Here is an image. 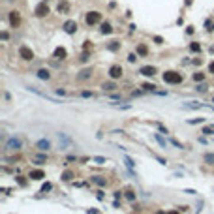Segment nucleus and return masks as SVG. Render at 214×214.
Masks as SVG:
<instances>
[{
  "instance_id": "nucleus-30",
  "label": "nucleus",
  "mask_w": 214,
  "mask_h": 214,
  "mask_svg": "<svg viewBox=\"0 0 214 214\" xmlns=\"http://www.w3.org/2000/svg\"><path fill=\"white\" fill-rule=\"evenodd\" d=\"M118 47H120V45H118V42H111L109 45H107V49H111V51H116Z\"/></svg>"
},
{
  "instance_id": "nucleus-14",
  "label": "nucleus",
  "mask_w": 214,
  "mask_h": 214,
  "mask_svg": "<svg viewBox=\"0 0 214 214\" xmlns=\"http://www.w3.org/2000/svg\"><path fill=\"white\" fill-rule=\"evenodd\" d=\"M34 162H36V164H39V165H42V164H47V154H45V152H42V154H36L34 156Z\"/></svg>"
},
{
  "instance_id": "nucleus-6",
  "label": "nucleus",
  "mask_w": 214,
  "mask_h": 214,
  "mask_svg": "<svg viewBox=\"0 0 214 214\" xmlns=\"http://www.w3.org/2000/svg\"><path fill=\"white\" fill-rule=\"evenodd\" d=\"M57 135H58V141H60V150H66V149H68V146L71 145V143H73L66 134H62V131H58Z\"/></svg>"
},
{
  "instance_id": "nucleus-17",
  "label": "nucleus",
  "mask_w": 214,
  "mask_h": 214,
  "mask_svg": "<svg viewBox=\"0 0 214 214\" xmlns=\"http://www.w3.org/2000/svg\"><path fill=\"white\" fill-rule=\"evenodd\" d=\"M55 57H57V58H60V60H64V58H66V49H62V47L55 49Z\"/></svg>"
},
{
  "instance_id": "nucleus-42",
  "label": "nucleus",
  "mask_w": 214,
  "mask_h": 214,
  "mask_svg": "<svg viewBox=\"0 0 214 214\" xmlns=\"http://www.w3.org/2000/svg\"><path fill=\"white\" fill-rule=\"evenodd\" d=\"M81 96H83V98H92V92H83Z\"/></svg>"
},
{
  "instance_id": "nucleus-25",
  "label": "nucleus",
  "mask_w": 214,
  "mask_h": 214,
  "mask_svg": "<svg viewBox=\"0 0 214 214\" xmlns=\"http://www.w3.org/2000/svg\"><path fill=\"white\" fill-rule=\"evenodd\" d=\"M205 162H207V164H214V154H210V152H207V154H205Z\"/></svg>"
},
{
  "instance_id": "nucleus-36",
  "label": "nucleus",
  "mask_w": 214,
  "mask_h": 214,
  "mask_svg": "<svg viewBox=\"0 0 214 214\" xmlns=\"http://www.w3.org/2000/svg\"><path fill=\"white\" fill-rule=\"evenodd\" d=\"M158 130H160V134H169L167 128H165V126H162V124H158Z\"/></svg>"
},
{
  "instance_id": "nucleus-31",
  "label": "nucleus",
  "mask_w": 214,
  "mask_h": 214,
  "mask_svg": "<svg viewBox=\"0 0 214 214\" xmlns=\"http://www.w3.org/2000/svg\"><path fill=\"white\" fill-rule=\"evenodd\" d=\"M203 122H205V118H190L188 124H203Z\"/></svg>"
},
{
  "instance_id": "nucleus-7",
  "label": "nucleus",
  "mask_w": 214,
  "mask_h": 214,
  "mask_svg": "<svg viewBox=\"0 0 214 214\" xmlns=\"http://www.w3.org/2000/svg\"><path fill=\"white\" fill-rule=\"evenodd\" d=\"M8 19H9V24H11L13 28H17L19 24H21V15H19V11H9Z\"/></svg>"
},
{
  "instance_id": "nucleus-8",
  "label": "nucleus",
  "mask_w": 214,
  "mask_h": 214,
  "mask_svg": "<svg viewBox=\"0 0 214 214\" xmlns=\"http://www.w3.org/2000/svg\"><path fill=\"white\" fill-rule=\"evenodd\" d=\"M28 178H32V180H42V178H45V171L43 169H32L28 173Z\"/></svg>"
},
{
  "instance_id": "nucleus-11",
  "label": "nucleus",
  "mask_w": 214,
  "mask_h": 214,
  "mask_svg": "<svg viewBox=\"0 0 214 214\" xmlns=\"http://www.w3.org/2000/svg\"><path fill=\"white\" fill-rule=\"evenodd\" d=\"M139 73L141 75H146V77H152V75L156 73V68H154V66H143V68L139 70Z\"/></svg>"
},
{
  "instance_id": "nucleus-45",
  "label": "nucleus",
  "mask_w": 214,
  "mask_h": 214,
  "mask_svg": "<svg viewBox=\"0 0 214 214\" xmlns=\"http://www.w3.org/2000/svg\"><path fill=\"white\" fill-rule=\"evenodd\" d=\"M86 214H100L98 210H92V208H88V210H86Z\"/></svg>"
},
{
  "instance_id": "nucleus-38",
  "label": "nucleus",
  "mask_w": 214,
  "mask_h": 214,
  "mask_svg": "<svg viewBox=\"0 0 214 214\" xmlns=\"http://www.w3.org/2000/svg\"><path fill=\"white\" fill-rule=\"evenodd\" d=\"M195 88H197V92H205V90H207V85H199V86H195Z\"/></svg>"
},
{
  "instance_id": "nucleus-44",
  "label": "nucleus",
  "mask_w": 214,
  "mask_h": 214,
  "mask_svg": "<svg viewBox=\"0 0 214 214\" xmlns=\"http://www.w3.org/2000/svg\"><path fill=\"white\" fill-rule=\"evenodd\" d=\"M122 197V192H115V199H120Z\"/></svg>"
},
{
  "instance_id": "nucleus-29",
  "label": "nucleus",
  "mask_w": 214,
  "mask_h": 214,
  "mask_svg": "<svg viewBox=\"0 0 214 214\" xmlns=\"http://www.w3.org/2000/svg\"><path fill=\"white\" fill-rule=\"evenodd\" d=\"M143 88H145V90H150V92H154V90H156V86L152 85V83H145V85H143Z\"/></svg>"
},
{
  "instance_id": "nucleus-12",
  "label": "nucleus",
  "mask_w": 214,
  "mask_h": 214,
  "mask_svg": "<svg viewBox=\"0 0 214 214\" xmlns=\"http://www.w3.org/2000/svg\"><path fill=\"white\" fill-rule=\"evenodd\" d=\"M47 13H49V8H47L45 2H42L38 8H36V15H38V17H43V15H47Z\"/></svg>"
},
{
  "instance_id": "nucleus-18",
  "label": "nucleus",
  "mask_w": 214,
  "mask_h": 214,
  "mask_svg": "<svg viewBox=\"0 0 214 214\" xmlns=\"http://www.w3.org/2000/svg\"><path fill=\"white\" fill-rule=\"evenodd\" d=\"M101 34H111V32H113V28H111V24L109 23H101Z\"/></svg>"
},
{
  "instance_id": "nucleus-16",
  "label": "nucleus",
  "mask_w": 214,
  "mask_h": 214,
  "mask_svg": "<svg viewBox=\"0 0 214 214\" xmlns=\"http://www.w3.org/2000/svg\"><path fill=\"white\" fill-rule=\"evenodd\" d=\"M154 139L158 141V145H160L162 149H167V141L164 139V137H162V134H154Z\"/></svg>"
},
{
  "instance_id": "nucleus-20",
  "label": "nucleus",
  "mask_w": 214,
  "mask_h": 214,
  "mask_svg": "<svg viewBox=\"0 0 214 214\" xmlns=\"http://www.w3.org/2000/svg\"><path fill=\"white\" fill-rule=\"evenodd\" d=\"M92 180H94L98 186H101V188H103V186H107V180H105L103 177H92Z\"/></svg>"
},
{
  "instance_id": "nucleus-5",
  "label": "nucleus",
  "mask_w": 214,
  "mask_h": 214,
  "mask_svg": "<svg viewBox=\"0 0 214 214\" xmlns=\"http://www.w3.org/2000/svg\"><path fill=\"white\" fill-rule=\"evenodd\" d=\"M19 57H21L23 60H32L34 58V53H32V49H30V47L23 45V47H19Z\"/></svg>"
},
{
  "instance_id": "nucleus-19",
  "label": "nucleus",
  "mask_w": 214,
  "mask_h": 214,
  "mask_svg": "<svg viewBox=\"0 0 214 214\" xmlns=\"http://www.w3.org/2000/svg\"><path fill=\"white\" fill-rule=\"evenodd\" d=\"M124 164H126V167H128L130 171H131V169H134V167H135V162L131 160L130 156H124Z\"/></svg>"
},
{
  "instance_id": "nucleus-3",
  "label": "nucleus",
  "mask_w": 214,
  "mask_h": 214,
  "mask_svg": "<svg viewBox=\"0 0 214 214\" xmlns=\"http://www.w3.org/2000/svg\"><path fill=\"white\" fill-rule=\"evenodd\" d=\"M100 19H101V13L100 11H88L86 13V24H90V27H92V24H96V23H100Z\"/></svg>"
},
{
  "instance_id": "nucleus-46",
  "label": "nucleus",
  "mask_w": 214,
  "mask_h": 214,
  "mask_svg": "<svg viewBox=\"0 0 214 214\" xmlns=\"http://www.w3.org/2000/svg\"><path fill=\"white\" fill-rule=\"evenodd\" d=\"M208 71H210V73H214V62H212L210 66H208Z\"/></svg>"
},
{
  "instance_id": "nucleus-33",
  "label": "nucleus",
  "mask_w": 214,
  "mask_h": 214,
  "mask_svg": "<svg viewBox=\"0 0 214 214\" xmlns=\"http://www.w3.org/2000/svg\"><path fill=\"white\" fill-rule=\"evenodd\" d=\"M137 53H139V55H143V57H145V55L149 53V51H146V47H145V45H139V47H137Z\"/></svg>"
},
{
  "instance_id": "nucleus-43",
  "label": "nucleus",
  "mask_w": 214,
  "mask_h": 214,
  "mask_svg": "<svg viewBox=\"0 0 214 214\" xmlns=\"http://www.w3.org/2000/svg\"><path fill=\"white\" fill-rule=\"evenodd\" d=\"M57 94H58V96H64V94H66V90H62V88H57Z\"/></svg>"
},
{
  "instance_id": "nucleus-1",
  "label": "nucleus",
  "mask_w": 214,
  "mask_h": 214,
  "mask_svg": "<svg viewBox=\"0 0 214 214\" xmlns=\"http://www.w3.org/2000/svg\"><path fill=\"white\" fill-rule=\"evenodd\" d=\"M164 81H165V83H169V85H178V83H182V75L177 73V71H165V73H164Z\"/></svg>"
},
{
  "instance_id": "nucleus-24",
  "label": "nucleus",
  "mask_w": 214,
  "mask_h": 214,
  "mask_svg": "<svg viewBox=\"0 0 214 214\" xmlns=\"http://www.w3.org/2000/svg\"><path fill=\"white\" fill-rule=\"evenodd\" d=\"M184 107H188V109H199L201 103H197V101H188V103H186Z\"/></svg>"
},
{
  "instance_id": "nucleus-37",
  "label": "nucleus",
  "mask_w": 214,
  "mask_h": 214,
  "mask_svg": "<svg viewBox=\"0 0 214 214\" xmlns=\"http://www.w3.org/2000/svg\"><path fill=\"white\" fill-rule=\"evenodd\" d=\"M190 47H192V51H195V53H197V51H201V47H199V43H192Z\"/></svg>"
},
{
  "instance_id": "nucleus-21",
  "label": "nucleus",
  "mask_w": 214,
  "mask_h": 214,
  "mask_svg": "<svg viewBox=\"0 0 214 214\" xmlns=\"http://www.w3.org/2000/svg\"><path fill=\"white\" fill-rule=\"evenodd\" d=\"M124 197H126L128 201H131V203H134V201L137 199V193H135L134 190H128V192H126V195H124Z\"/></svg>"
},
{
  "instance_id": "nucleus-49",
  "label": "nucleus",
  "mask_w": 214,
  "mask_h": 214,
  "mask_svg": "<svg viewBox=\"0 0 214 214\" xmlns=\"http://www.w3.org/2000/svg\"><path fill=\"white\" fill-rule=\"evenodd\" d=\"M212 101H214V98H212Z\"/></svg>"
},
{
  "instance_id": "nucleus-10",
  "label": "nucleus",
  "mask_w": 214,
  "mask_h": 214,
  "mask_svg": "<svg viewBox=\"0 0 214 214\" xmlns=\"http://www.w3.org/2000/svg\"><path fill=\"white\" fill-rule=\"evenodd\" d=\"M36 149L42 150V152H47V150L51 149V141H49V139H39L38 143H36Z\"/></svg>"
},
{
  "instance_id": "nucleus-23",
  "label": "nucleus",
  "mask_w": 214,
  "mask_h": 214,
  "mask_svg": "<svg viewBox=\"0 0 214 214\" xmlns=\"http://www.w3.org/2000/svg\"><path fill=\"white\" fill-rule=\"evenodd\" d=\"M103 90H107V92H113V90H116V85L115 83H103Z\"/></svg>"
},
{
  "instance_id": "nucleus-40",
  "label": "nucleus",
  "mask_w": 214,
  "mask_h": 214,
  "mask_svg": "<svg viewBox=\"0 0 214 214\" xmlns=\"http://www.w3.org/2000/svg\"><path fill=\"white\" fill-rule=\"evenodd\" d=\"M184 193H188V195H195V190H190V188H188V190H184Z\"/></svg>"
},
{
  "instance_id": "nucleus-28",
  "label": "nucleus",
  "mask_w": 214,
  "mask_h": 214,
  "mask_svg": "<svg viewBox=\"0 0 214 214\" xmlns=\"http://www.w3.org/2000/svg\"><path fill=\"white\" fill-rule=\"evenodd\" d=\"M192 77H193V81H203V79H205V75H203L201 71H197V73L192 75Z\"/></svg>"
},
{
  "instance_id": "nucleus-22",
  "label": "nucleus",
  "mask_w": 214,
  "mask_h": 214,
  "mask_svg": "<svg viewBox=\"0 0 214 214\" xmlns=\"http://www.w3.org/2000/svg\"><path fill=\"white\" fill-rule=\"evenodd\" d=\"M73 177H75V173H73V171H64V175H62V180L70 182V180H71Z\"/></svg>"
},
{
  "instance_id": "nucleus-35",
  "label": "nucleus",
  "mask_w": 214,
  "mask_h": 214,
  "mask_svg": "<svg viewBox=\"0 0 214 214\" xmlns=\"http://www.w3.org/2000/svg\"><path fill=\"white\" fill-rule=\"evenodd\" d=\"M169 141H171V145H173V146H177V149H184V146H182V143H178L177 139H169Z\"/></svg>"
},
{
  "instance_id": "nucleus-26",
  "label": "nucleus",
  "mask_w": 214,
  "mask_h": 214,
  "mask_svg": "<svg viewBox=\"0 0 214 214\" xmlns=\"http://www.w3.org/2000/svg\"><path fill=\"white\" fill-rule=\"evenodd\" d=\"M92 162H96V164H105L107 158H103V156H94V158H92Z\"/></svg>"
},
{
  "instance_id": "nucleus-4",
  "label": "nucleus",
  "mask_w": 214,
  "mask_h": 214,
  "mask_svg": "<svg viewBox=\"0 0 214 214\" xmlns=\"http://www.w3.org/2000/svg\"><path fill=\"white\" fill-rule=\"evenodd\" d=\"M122 73H124V70H122V66H118V64H115V66L109 68V77L111 79H120Z\"/></svg>"
},
{
  "instance_id": "nucleus-27",
  "label": "nucleus",
  "mask_w": 214,
  "mask_h": 214,
  "mask_svg": "<svg viewBox=\"0 0 214 214\" xmlns=\"http://www.w3.org/2000/svg\"><path fill=\"white\" fill-rule=\"evenodd\" d=\"M51 190H53V184H51V182H45V184L42 186V192L45 193V192H51Z\"/></svg>"
},
{
  "instance_id": "nucleus-34",
  "label": "nucleus",
  "mask_w": 214,
  "mask_h": 214,
  "mask_svg": "<svg viewBox=\"0 0 214 214\" xmlns=\"http://www.w3.org/2000/svg\"><path fill=\"white\" fill-rule=\"evenodd\" d=\"M58 11H68V4H66V2H62V4H58Z\"/></svg>"
},
{
  "instance_id": "nucleus-2",
  "label": "nucleus",
  "mask_w": 214,
  "mask_h": 214,
  "mask_svg": "<svg viewBox=\"0 0 214 214\" xmlns=\"http://www.w3.org/2000/svg\"><path fill=\"white\" fill-rule=\"evenodd\" d=\"M21 146H23V143L17 137H9L6 141V150L8 152H17V150H21Z\"/></svg>"
},
{
  "instance_id": "nucleus-9",
  "label": "nucleus",
  "mask_w": 214,
  "mask_h": 214,
  "mask_svg": "<svg viewBox=\"0 0 214 214\" xmlns=\"http://www.w3.org/2000/svg\"><path fill=\"white\" fill-rule=\"evenodd\" d=\"M64 32L66 34H75L77 32V23L75 21H66L64 23Z\"/></svg>"
},
{
  "instance_id": "nucleus-41",
  "label": "nucleus",
  "mask_w": 214,
  "mask_h": 214,
  "mask_svg": "<svg viewBox=\"0 0 214 214\" xmlns=\"http://www.w3.org/2000/svg\"><path fill=\"white\" fill-rule=\"evenodd\" d=\"M98 199H100V201H103V199H105V195H103V192H101V190L98 192Z\"/></svg>"
},
{
  "instance_id": "nucleus-39",
  "label": "nucleus",
  "mask_w": 214,
  "mask_h": 214,
  "mask_svg": "<svg viewBox=\"0 0 214 214\" xmlns=\"http://www.w3.org/2000/svg\"><path fill=\"white\" fill-rule=\"evenodd\" d=\"M135 60H137V55H134V53H131L130 57H128V62H135Z\"/></svg>"
},
{
  "instance_id": "nucleus-32",
  "label": "nucleus",
  "mask_w": 214,
  "mask_h": 214,
  "mask_svg": "<svg viewBox=\"0 0 214 214\" xmlns=\"http://www.w3.org/2000/svg\"><path fill=\"white\" fill-rule=\"evenodd\" d=\"M203 134L205 135H214V126H208V128L203 130Z\"/></svg>"
},
{
  "instance_id": "nucleus-15",
  "label": "nucleus",
  "mask_w": 214,
  "mask_h": 214,
  "mask_svg": "<svg viewBox=\"0 0 214 214\" xmlns=\"http://www.w3.org/2000/svg\"><path fill=\"white\" fill-rule=\"evenodd\" d=\"M90 75H92V70H83V71L77 75V79H79V81H86Z\"/></svg>"
},
{
  "instance_id": "nucleus-13",
  "label": "nucleus",
  "mask_w": 214,
  "mask_h": 214,
  "mask_svg": "<svg viewBox=\"0 0 214 214\" xmlns=\"http://www.w3.org/2000/svg\"><path fill=\"white\" fill-rule=\"evenodd\" d=\"M36 75H38V77L39 79H42V81H49L51 79V73H49V70H38V73H36Z\"/></svg>"
},
{
  "instance_id": "nucleus-47",
  "label": "nucleus",
  "mask_w": 214,
  "mask_h": 214,
  "mask_svg": "<svg viewBox=\"0 0 214 214\" xmlns=\"http://www.w3.org/2000/svg\"><path fill=\"white\" fill-rule=\"evenodd\" d=\"M167 214H180V210H171V212H167Z\"/></svg>"
},
{
  "instance_id": "nucleus-48",
  "label": "nucleus",
  "mask_w": 214,
  "mask_h": 214,
  "mask_svg": "<svg viewBox=\"0 0 214 214\" xmlns=\"http://www.w3.org/2000/svg\"><path fill=\"white\" fill-rule=\"evenodd\" d=\"M8 2H13V0H8Z\"/></svg>"
}]
</instances>
